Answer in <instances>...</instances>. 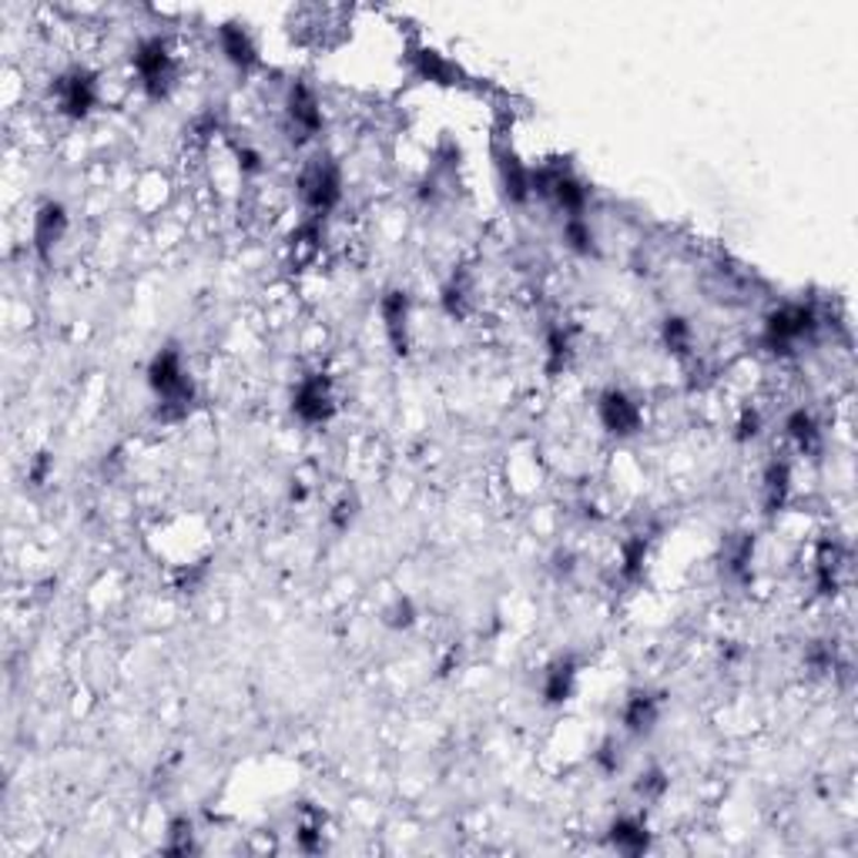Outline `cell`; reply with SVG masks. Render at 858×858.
I'll list each match as a JSON object with an SVG mask.
<instances>
[{
    "label": "cell",
    "mask_w": 858,
    "mask_h": 858,
    "mask_svg": "<svg viewBox=\"0 0 858 858\" xmlns=\"http://www.w3.org/2000/svg\"><path fill=\"white\" fill-rule=\"evenodd\" d=\"M148 390L158 403V413L164 419H179L192 409L195 403V382L185 369V356L179 346H161L145 369Z\"/></svg>",
    "instance_id": "1"
},
{
    "label": "cell",
    "mask_w": 858,
    "mask_h": 858,
    "mask_svg": "<svg viewBox=\"0 0 858 858\" xmlns=\"http://www.w3.org/2000/svg\"><path fill=\"white\" fill-rule=\"evenodd\" d=\"M298 201L306 208V219H329V214L346 198V182H342V168L329 155H316L303 164L295 179Z\"/></svg>",
    "instance_id": "2"
},
{
    "label": "cell",
    "mask_w": 858,
    "mask_h": 858,
    "mask_svg": "<svg viewBox=\"0 0 858 858\" xmlns=\"http://www.w3.org/2000/svg\"><path fill=\"white\" fill-rule=\"evenodd\" d=\"M819 326H822V319L811 303H782L779 309H771L761 322V346L779 359L795 356V350L801 346V342L814 339Z\"/></svg>",
    "instance_id": "3"
},
{
    "label": "cell",
    "mask_w": 858,
    "mask_h": 858,
    "mask_svg": "<svg viewBox=\"0 0 858 858\" xmlns=\"http://www.w3.org/2000/svg\"><path fill=\"white\" fill-rule=\"evenodd\" d=\"M132 74L138 81V88L151 98V101H161L171 95L179 81V58L171 51V45L161 37V34H151V37H142L135 51H132Z\"/></svg>",
    "instance_id": "4"
},
{
    "label": "cell",
    "mask_w": 858,
    "mask_h": 858,
    "mask_svg": "<svg viewBox=\"0 0 858 858\" xmlns=\"http://www.w3.org/2000/svg\"><path fill=\"white\" fill-rule=\"evenodd\" d=\"M51 98L61 118L88 121L101 105V77L91 68L74 64L51 81Z\"/></svg>",
    "instance_id": "5"
},
{
    "label": "cell",
    "mask_w": 858,
    "mask_h": 858,
    "mask_svg": "<svg viewBox=\"0 0 858 858\" xmlns=\"http://www.w3.org/2000/svg\"><path fill=\"white\" fill-rule=\"evenodd\" d=\"M292 416L303 426H326L335 416V390L326 372H309L292 385Z\"/></svg>",
    "instance_id": "6"
},
{
    "label": "cell",
    "mask_w": 858,
    "mask_h": 858,
    "mask_svg": "<svg viewBox=\"0 0 858 858\" xmlns=\"http://www.w3.org/2000/svg\"><path fill=\"white\" fill-rule=\"evenodd\" d=\"M285 124L292 138L298 135V142H312L322 135L326 127V114H322V101L316 95L312 84L306 81H292L285 91Z\"/></svg>",
    "instance_id": "7"
},
{
    "label": "cell",
    "mask_w": 858,
    "mask_h": 858,
    "mask_svg": "<svg viewBox=\"0 0 858 858\" xmlns=\"http://www.w3.org/2000/svg\"><path fill=\"white\" fill-rule=\"evenodd\" d=\"M597 422L604 426L611 437L630 440L644 429V409L627 390H621V385H611V390H604L597 396Z\"/></svg>",
    "instance_id": "8"
},
{
    "label": "cell",
    "mask_w": 858,
    "mask_h": 858,
    "mask_svg": "<svg viewBox=\"0 0 858 858\" xmlns=\"http://www.w3.org/2000/svg\"><path fill=\"white\" fill-rule=\"evenodd\" d=\"M71 232V214H68V205L58 201V198H48L34 208V219H30V248L40 262H48L54 248L68 238Z\"/></svg>",
    "instance_id": "9"
},
{
    "label": "cell",
    "mask_w": 858,
    "mask_h": 858,
    "mask_svg": "<svg viewBox=\"0 0 858 858\" xmlns=\"http://www.w3.org/2000/svg\"><path fill=\"white\" fill-rule=\"evenodd\" d=\"M379 319L385 342L393 346V353L406 356L409 353V319H413V303L406 289H385L379 295Z\"/></svg>",
    "instance_id": "10"
},
{
    "label": "cell",
    "mask_w": 858,
    "mask_h": 858,
    "mask_svg": "<svg viewBox=\"0 0 858 858\" xmlns=\"http://www.w3.org/2000/svg\"><path fill=\"white\" fill-rule=\"evenodd\" d=\"M214 40H219V54L235 68V71H252L259 64V45L245 24L238 21H225L214 27Z\"/></svg>",
    "instance_id": "11"
},
{
    "label": "cell",
    "mask_w": 858,
    "mask_h": 858,
    "mask_svg": "<svg viewBox=\"0 0 858 858\" xmlns=\"http://www.w3.org/2000/svg\"><path fill=\"white\" fill-rule=\"evenodd\" d=\"M497 175H500V188L506 195L510 205H530L534 201V185H530V164H524L517 158V151L510 148H497Z\"/></svg>",
    "instance_id": "12"
},
{
    "label": "cell",
    "mask_w": 858,
    "mask_h": 858,
    "mask_svg": "<svg viewBox=\"0 0 858 858\" xmlns=\"http://www.w3.org/2000/svg\"><path fill=\"white\" fill-rule=\"evenodd\" d=\"M661 721V698L651 691H630L621 704V727L630 738L651 735Z\"/></svg>",
    "instance_id": "13"
},
{
    "label": "cell",
    "mask_w": 858,
    "mask_h": 858,
    "mask_svg": "<svg viewBox=\"0 0 858 858\" xmlns=\"http://www.w3.org/2000/svg\"><path fill=\"white\" fill-rule=\"evenodd\" d=\"M577 691V664L574 658H556L543 667L540 677V698L547 708H561L574 698Z\"/></svg>",
    "instance_id": "14"
},
{
    "label": "cell",
    "mask_w": 858,
    "mask_h": 858,
    "mask_svg": "<svg viewBox=\"0 0 858 858\" xmlns=\"http://www.w3.org/2000/svg\"><path fill=\"white\" fill-rule=\"evenodd\" d=\"M608 842L621 855H644L651 848V829L640 814H617L608 829Z\"/></svg>",
    "instance_id": "15"
},
{
    "label": "cell",
    "mask_w": 858,
    "mask_h": 858,
    "mask_svg": "<svg viewBox=\"0 0 858 858\" xmlns=\"http://www.w3.org/2000/svg\"><path fill=\"white\" fill-rule=\"evenodd\" d=\"M409 64H413V74L419 81H429V84H443V88H453V84H459V68L433 51V48H413L409 51Z\"/></svg>",
    "instance_id": "16"
},
{
    "label": "cell",
    "mask_w": 858,
    "mask_h": 858,
    "mask_svg": "<svg viewBox=\"0 0 858 858\" xmlns=\"http://www.w3.org/2000/svg\"><path fill=\"white\" fill-rule=\"evenodd\" d=\"M782 429H785V440H788L798 453H819V450H822V422L814 419L811 409H805V406L792 409V413L785 416Z\"/></svg>",
    "instance_id": "17"
},
{
    "label": "cell",
    "mask_w": 858,
    "mask_h": 858,
    "mask_svg": "<svg viewBox=\"0 0 858 858\" xmlns=\"http://www.w3.org/2000/svg\"><path fill=\"white\" fill-rule=\"evenodd\" d=\"M761 493H764V510L782 513L792 493V463L788 459H771L761 477Z\"/></svg>",
    "instance_id": "18"
},
{
    "label": "cell",
    "mask_w": 858,
    "mask_h": 858,
    "mask_svg": "<svg viewBox=\"0 0 858 858\" xmlns=\"http://www.w3.org/2000/svg\"><path fill=\"white\" fill-rule=\"evenodd\" d=\"M561 242H564L567 252L580 255V259H597V255H600V242H597V232H593L587 214H580V219H564Z\"/></svg>",
    "instance_id": "19"
},
{
    "label": "cell",
    "mask_w": 858,
    "mask_h": 858,
    "mask_svg": "<svg viewBox=\"0 0 858 858\" xmlns=\"http://www.w3.org/2000/svg\"><path fill=\"white\" fill-rule=\"evenodd\" d=\"M661 342L671 356H691L695 353V326L684 316H667L661 322Z\"/></svg>",
    "instance_id": "20"
},
{
    "label": "cell",
    "mask_w": 858,
    "mask_h": 858,
    "mask_svg": "<svg viewBox=\"0 0 858 858\" xmlns=\"http://www.w3.org/2000/svg\"><path fill=\"white\" fill-rule=\"evenodd\" d=\"M543 353H547V372H561L574 353V342H571V332L564 326H550L547 335H543Z\"/></svg>",
    "instance_id": "21"
},
{
    "label": "cell",
    "mask_w": 858,
    "mask_h": 858,
    "mask_svg": "<svg viewBox=\"0 0 858 858\" xmlns=\"http://www.w3.org/2000/svg\"><path fill=\"white\" fill-rule=\"evenodd\" d=\"M644 561H648V543H644L640 537L627 540V543L621 547V577H624L627 584L640 580V574H644Z\"/></svg>",
    "instance_id": "22"
},
{
    "label": "cell",
    "mask_w": 858,
    "mask_h": 858,
    "mask_svg": "<svg viewBox=\"0 0 858 858\" xmlns=\"http://www.w3.org/2000/svg\"><path fill=\"white\" fill-rule=\"evenodd\" d=\"M634 792H637L644 801H658V798H664V792H667V775H664L661 768L644 771V775L637 779V785H634Z\"/></svg>",
    "instance_id": "23"
},
{
    "label": "cell",
    "mask_w": 858,
    "mask_h": 858,
    "mask_svg": "<svg viewBox=\"0 0 858 858\" xmlns=\"http://www.w3.org/2000/svg\"><path fill=\"white\" fill-rule=\"evenodd\" d=\"M621 745H617V738H608L604 745H600L597 751H593V764L604 771V775H617L621 771Z\"/></svg>",
    "instance_id": "24"
},
{
    "label": "cell",
    "mask_w": 858,
    "mask_h": 858,
    "mask_svg": "<svg viewBox=\"0 0 858 858\" xmlns=\"http://www.w3.org/2000/svg\"><path fill=\"white\" fill-rule=\"evenodd\" d=\"M356 510H359V503H356L353 497H342V500L332 506V513H329L332 530H335V534H346V530L353 527V520H356Z\"/></svg>",
    "instance_id": "25"
},
{
    "label": "cell",
    "mask_w": 858,
    "mask_h": 858,
    "mask_svg": "<svg viewBox=\"0 0 858 858\" xmlns=\"http://www.w3.org/2000/svg\"><path fill=\"white\" fill-rule=\"evenodd\" d=\"M758 433H761V413L755 406H745L738 422H735V440L751 443V440H758Z\"/></svg>",
    "instance_id": "26"
},
{
    "label": "cell",
    "mask_w": 858,
    "mask_h": 858,
    "mask_svg": "<svg viewBox=\"0 0 858 858\" xmlns=\"http://www.w3.org/2000/svg\"><path fill=\"white\" fill-rule=\"evenodd\" d=\"M51 474H54V456L48 450H40L27 466V480H30V487H45L51 480Z\"/></svg>",
    "instance_id": "27"
},
{
    "label": "cell",
    "mask_w": 858,
    "mask_h": 858,
    "mask_svg": "<svg viewBox=\"0 0 858 858\" xmlns=\"http://www.w3.org/2000/svg\"><path fill=\"white\" fill-rule=\"evenodd\" d=\"M413 621H416V608H413V600H409V597L396 600V608H393L390 614H385V624L396 627V630H400V627H403V630L413 627Z\"/></svg>",
    "instance_id": "28"
}]
</instances>
